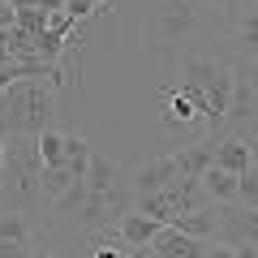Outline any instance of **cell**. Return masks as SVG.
Instances as JSON below:
<instances>
[{
	"instance_id": "cell-1",
	"label": "cell",
	"mask_w": 258,
	"mask_h": 258,
	"mask_svg": "<svg viewBox=\"0 0 258 258\" xmlns=\"http://www.w3.org/2000/svg\"><path fill=\"white\" fill-rule=\"evenodd\" d=\"M181 86L194 91L207 108V125L211 134L224 129V116H228V103H232V86H237V69L215 56H203V52H181Z\"/></svg>"
},
{
	"instance_id": "cell-2",
	"label": "cell",
	"mask_w": 258,
	"mask_h": 258,
	"mask_svg": "<svg viewBox=\"0 0 258 258\" xmlns=\"http://www.w3.org/2000/svg\"><path fill=\"white\" fill-rule=\"evenodd\" d=\"M52 116H56V91L35 82V78L9 82L0 91V134L5 138H18V134L39 138L43 129H52L47 125Z\"/></svg>"
},
{
	"instance_id": "cell-3",
	"label": "cell",
	"mask_w": 258,
	"mask_h": 258,
	"mask_svg": "<svg viewBox=\"0 0 258 258\" xmlns=\"http://www.w3.org/2000/svg\"><path fill=\"white\" fill-rule=\"evenodd\" d=\"M0 189L18 198L22 207L43 198V159H39V138L18 134L5 138V168H0Z\"/></svg>"
},
{
	"instance_id": "cell-4",
	"label": "cell",
	"mask_w": 258,
	"mask_h": 258,
	"mask_svg": "<svg viewBox=\"0 0 258 258\" xmlns=\"http://www.w3.org/2000/svg\"><path fill=\"white\" fill-rule=\"evenodd\" d=\"M198 30V0H159L151 18V47L155 52H181Z\"/></svg>"
},
{
	"instance_id": "cell-5",
	"label": "cell",
	"mask_w": 258,
	"mask_h": 258,
	"mask_svg": "<svg viewBox=\"0 0 258 258\" xmlns=\"http://www.w3.org/2000/svg\"><path fill=\"white\" fill-rule=\"evenodd\" d=\"M125 181H129V189H134V198H147V194H159V189H168V185L185 181V176H181V164H176V151H172V155H151V159H142V164H134V172H129Z\"/></svg>"
},
{
	"instance_id": "cell-6",
	"label": "cell",
	"mask_w": 258,
	"mask_h": 258,
	"mask_svg": "<svg viewBox=\"0 0 258 258\" xmlns=\"http://www.w3.org/2000/svg\"><path fill=\"white\" fill-rule=\"evenodd\" d=\"M258 241V211L245 203L220 207V237L211 245H254Z\"/></svg>"
},
{
	"instance_id": "cell-7",
	"label": "cell",
	"mask_w": 258,
	"mask_h": 258,
	"mask_svg": "<svg viewBox=\"0 0 258 258\" xmlns=\"http://www.w3.org/2000/svg\"><path fill=\"white\" fill-rule=\"evenodd\" d=\"M164 228H168V224H159L155 215L129 211L125 220L116 224V241H120V245H125V249H151V245H155V237H159V232H164Z\"/></svg>"
},
{
	"instance_id": "cell-8",
	"label": "cell",
	"mask_w": 258,
	"mask_h": 258,
	"mask_svg": "<svg viewBox=\"0 0 258 258\" xmlns=\"http://www.w3.org/2000/svg\"><path fill=\"white\" fill-rule=\"evenodd\" d=\"M224 134H211V138H198L189 142L185 151H176V164H181V176L185 181H203L207 168H215V147H220Z\"/></svg>"
},
{
	"instance_id": "cell-9",
	"label": "cell",
	"mask_w": 258,
	"mask_h": 258,
	"mask_svg": "<svg viewBox=\"0 0 258 258\" xmlns=\"http://www.w3.org/2000/svg\"><path fill=\"white\" fill-rule=\"evenodd\" d=\"M207 249H211V241L185 237L181 228H172V224H168V228H164V232L155 237L151 254H155V258H207Z\"/></svg>"
},
{
	"instance_id": "cell-10",
	"label": "cell",
	"mask_w": 258,
	"mask_h": 258,
	"mask_svg": "<svg viewBox=\"0 0 258 258\" xmlns=\"http://www.w3.org/2000/svg\"><path fill=\"white\" fill-rule=\"evenodd\" d=\"M207 116V108H203V99L194 91H172L168 95V103H164V129H185V125H194V120H203Z\"/></svg>"
},
{
	"instance_id": "cell-11",
	"label": "cell",
	"mask_w": 258,
	"mask_h": 258,
	"mask_svg": "<svg viewBox=\"0 0 258 258\" xmlns=\"http://www.w3.org/2000/svg\"><path fill=\"white\" fill-rule=\"evenodd\" d=\"M215 168H224V172L241 176L254 168V147H249L245 138H237V134H224L220 147H215Z\"/></svg>"
},
{
	"instance_id": "cell-12",
	"label": "cell",
	"mask_w": 258,
	"mask_h": 258,
	"mask_svg": "<svg viewBox=\"0 0 258 258\" xmlns=\"http://www.w3.org/2000/svg\"><path fill=\"white\" fill-rule=\"evenodd\" d=\"M120 185H125V172H120V164L95 151L91 172H86V189H91V194H112V189H120Z\"/></svg>"
},
{
	"instance_id": "cell-13",
	"label": "cell",
	"mask_w": 258,
	"mask_h": 258,
	"mask_svg": "<svg viewBox=\"0 0 258 258\" xmlns=\"http://www.w3.org/2000/svg\"><path fill=\"white\" fill-rule=\"evenodd\" d=\"M172 228H181L185 237H198V241H215L220 237V203L203 207V211H194V215H181Z\"/></svg>"
},
{
	"instance_id": "cell-14",
	"label": "cell",
	"mask_w": 258,
	"mask_h": 258,
	"mask_svg": "<svg viewBox=\"0 0 258 258\" xmlns=\"http://www.w3.org/2000/svg\"><path fill=\"white\" fill-rule=\"evenodd\" d=\"M245 120H258V91L237 74V86H232V103H228L224 125H245Z\"/></svg>"
},
{
	"instance_id": "cell-15",
	"label": "cell",
	"mask_w": 258,
	"mask_h": 258,
	"mask_svg": "<svg viewBox=\"0 0 258 258\" xmlns=\"http://www.w3.org/2000/svg\"><path fill=\"white\" fill-rule=\"evenodd\" d=\"M91 159H95L91 138H82V134H64V168H69V176H74V181H86Z\"/></svg>"
},
{
	"instance_id": "cell-16",
	"label": "cell",
	"mask_w": 258,
	"mask_h": 258,
	"mask_svg": "<svg viewBox=\"0 0 258 258\" xmlns=\"http://www.w3.org/2000/svg\"><path fill=\"white\" fill-rule=\"evenodd\" d=\"M232 47H237L245 60L258 56V5H249V9L237 18V26H232Z\"/></svg>"
},
{
	"instance_id": "cell-17",
	"label": "cell",
	"mask_w": 258,
	"mask_h": 258,
	"mask_svg": "<svg viewBox=\"0 0 258 258\" xmlns=\"http://www.w3.org/2000/svg\"><path fill=\"white\" fill-rule=\"evenodd\" d=\"M203 189H207V198H211V203H220V207H228V203H237V189H241V176H232V172H224V168H207V176H203Z\"/></svg>"
},
{
	"instance_id": "cell-18",
	"label": "cell",
	"mask_w": 258,
	"mask_h": 258,
	"mask_svg": "<svg viewBox=\"0 0 258 258\" xmlns=\"http://www.w3.org/2000/svg\"><path fill=\"white\" fill-rule=\"evenodd\" d=\"M86 198H91L86 181H74V185H69V189H64L60 198L52 203V211L60 215V220H78V211H82V203H86Z\"/></svg>"
},
{
	"instance_id": "cell-19",
	"label": "cell",
	"mask_w": 258,
	"mask_h": 258,
	"mask_svg": "<svg viewBox=\"0 0 258 258\" xmlns=\"http://www.w3.org/2000/svg\"><path fill=\"white\" fill-rule=\"evenodd\" d=\"M39 159H43V168H64V134L60 129L39 134Z\"/></svg>"
},
{
	"instance_id": "cell-20",
	"label": "cell",
	"mask_w": 258,
	"mask_h": 258,
	"mask_svg": "<svg viewBox=\"0 0 258 258\" xmlns=\"http://www.w3.org/2000/svg\"><path fill=\"white\" fill-rule=\"evenodd\" d=\"M0 241H18V245H26V241H30L26 211H5V215H0Z\"/></svg>"
},
{
	"instance_id": "cell-21",
	"label": "cell",
	"mask_w": 258,
	"mask_h": 258,
	"mask_svg": "<svg viewBox=\"0 0 258 258\" xmlns=\"http://www.w3.org/2000/svg\"><path fill=\"white\" fill-rule=\"evenodd\" d=\"M69 185H74L69 168H43V198H47V203H56V198H60Z\"/></svg>"
},
{
	"instance_id": "cell-22",
	"label": "cell",
	"mask_w": 258,
	"mask_h": 258,
	"mask_svg": "<svg viewBox=\"0 0 258 258\" xmlns=\"http://www.w3.org/2000/svg\"><path fill=\"white\" fill-rule=\"evenodd\" d=\"M237 203H245V207H254V211H258V164L249 168V172H241V189H237Z\"/></svg>"
},
{
	"instance_id": "cell-23",
	"label": "cell",
	"mask_w": 258,
	"mask_h": 258,
	"mask_svg": "<svg viewBox=\"0 0 258 258\" xmlns=\"http://www.w3.org/2000/svg\"><path fill=\"white\" fill-rule=\"evenodd\" d=\"M129 249H120V245H112V241H95V258H125Z\"/></svg>"
},
{
	"instance_id": "cell-24",
	"label": "cell",
	"mask_w": 258,
	"mask_h": 258,
	"mask_svg": "<svg viewBox=\"0 0 258 258\" xmlns=\"http://www.w3.org/2000/svg\"><path fill=\"white\" fill-rule=\"evenodd\" d=\"M237 74H241V78H245V82H249V86L258 91V56H254V60H245V64L237 69Z\"/></svg>"
},
{
	"instance_id": "cell-25",
	"label": "cell",
	"mask_w": 258,
	"mask_h": 258,
	"mask_svg": "<svg viewBox=\"0 0 258 258\" xmlns=\"http://www.w3.org/2000/svg\"><path fill=\"white\" fill-rule=\"evenodd\" d=\"M232 254H237V258H258V241H254V245H232Z\"/></svg>"
},
{
	"instance_id": "cell-26",
	"label": "cell",
	"mask_w": 258,
	"mask_h": 258,
	"mask_svg": "<svg viewBox=\"0 0 258 258\" xmlns=\"http://www.w3.org/2000/svg\"><path fill=\"white\" fill-rule=\"evenodd\" d=\"M207 258H237V254H232V245H211Z\"/></svg>"
},
{
	"instance_id": "cell-27",
	"label": "cell",
	"mask_w": 258,
	"mask_h": 258,
	"mask_svg": "<svg viewBox=\"0 0 258 258\" xmlns=\"http://www.w3.org/2000/svg\"><path fill=\"white\" fill-rule=\"evenodd\" d=\"M125 258H155V254H151V249H129Z\"/></svg>"
},
{
	"instance_id": "cell-28",
	"label": "cell",
	"mask_w": 258,
	"mask_h": 258,
	"mask_svg": "<svg viewBox=\"0 0 258 258\" xmlns=\"http://www.w3.org/2000/svg\"><path fill=\"white\" fill-rule=\"evenodd\" d=\"M211 5H215V9H224V13H228L232 5H237V0H211Z\"/></svg>"
},
{
	"instance_id": "cell-29",
	"label": "cell",
	"mask_w": 258,
	"mask_h": 258,
	"mask_svg": "<svg viewBox=\"0 0 258 258\" xmlns=\"http://www.w3.org/2000/svg\"><path fill=\"white\" fill-rule=\"evenodd\" d=\"M30 258H56L52 249H30Z\"/></svg>"
},
{
	"instance_id": "cell-30",
	"label": "cell",
	"mask_w": 258,
	"mask_h": 258,
	"mask_svg": "<svg viewBox=\"0 0 258 258\" xmlns=\"http://www.w3.org/2000/svg\"><path fill=\"white\" fill-rule=\"evenodd\" d=\"M0 168H5V134H0Z\"/></svg>"
},
{
	"instance_id": "cell-31",
	"label": "cell",
	"mask_w": 258,
	"mask_h": 258,
	"mask_svg": "<svg viewBox=\"0 0 258 258\" xmlns=\"http://www.w3.org/2000/svg\"><path fill=\"white\" fill-rule=\"evenodd\" d=\"M95 5H108V0H95Z\"/></svg>"
}]
</instances>
